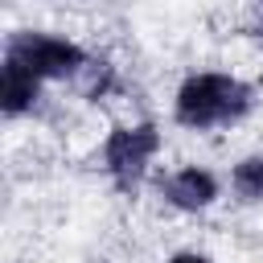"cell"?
<instances>
[{
  "label": "cell",
  "instance_id": "cell-1",
  "mask_svg": "<svg viewBox=\"0 0 263 263\" xmlns=\"http://www.w3.org/2000/svg\"><path fill=\"white\" fill-rule=\"evenodd\" d=\"M255 107V86L234 78V74H218V70H205V74H189L173 99V115L181 127H193V132H210V127H226V123H238L247 111Z\"/></svg>",
  "mask_w": 263,
  "mask_h": 263
},
{
  "label": "cell",
  "instance_id": "cell-2",
  "mask_svg": "<svg viewBox=\"0 0 263 263\" xmlns=\"http://www.w3.org/2000/svg\"><path fill=\"white\" fill-rule=\"evenodd\" d=\"M4 62L21 66L29 78L37 82H53V78H78L90 58L78 41H66V37H53V33H33V29H21L8 37L4 45Z\"/></svg>",
  "mask_w": 263,
  "mask_h": 263
},
{
  "label": "cell",
  "instance_id": "cell-3",
  "mask_svg": "<svg viewBox=\"0 0 263 263\" xmlns=\"http://www.w3.org/2000/svg\"><path fill=\"white\" fill-rule=\"evenodd\" d=\"M160 148V132L156 123H127V127H115L103 144V168L111 177V185L119 193H136L152 156Z\"/></svg>",
  "mask_w": 263,
  "mask_h": 263
},
{
  "label": "cell",
  "instance_id": "cell-4",
  "mask_svg": "<svg viewBox=\"0 0 263 263\" xmlns=\"http://www.w3.org/2000/svg\"><path fill=\"white\" fill-rule=\"evenodd\" d=\"M160 193H164V201L177 205V210H205V205H214V197H218V177H214L210 168L189 164V168L168 173V177L160 181Z\"/></svg>",
  "mask_w": 263,
  "mask_h": 263
},
{
  "label": "cell",
  "instance_id": "cell-5",
  "mask_svg": "<svg viewBox=\"0 0 263 263\" xmlns=\"http://www.w3.org/2000/svg\"><path fill=\"white\" fill-rule=\"evenodd\" d=\"M37 99H41V82L29 78L21 66L4 62V66H0V111H4L8 119H16V115L33 111Z\"/></svg>",
  "mask_w": 263,
  "mask_h": 263
},
{
  "label": "cell",
  "instance_id": "cell-6",
  "mask_svg": "<svg viewBox=\"0 0 263 263\" xmlns=\"http://www.w3.org/2000/svg\"><path fill=\"white\" fill-rule=\"evenodd\" d=\"M230 189L238 193V201H263V156L238 160L230 173Z\"/></svg>",
  "mask_w": 263,
  "mask_h": 263
},
{
  "label": "cell",
  "instance_id": "cell-7",
  "mask_svg": "<svg viewBox=\"0 0 263 263\" xmlns=\"http://www.w3.org/2000/svg\"><path fill=\"white\" fill-rule=\"evenodd\" d=\"M78 78H82V95H86V99H95V103L115 86V70H111L107 62H95V58H90V66H86Z\"/></svg>",
  "mask_w": 263,
  "mask_h": 263
},
{
  "label": "cell",
  "instance_id": "cell-8",
  "mask_svg": "<svg viewBox=\"0 0 263 263\" xmlns=\"http://www.w3.org/2000/svg\"><path fill=\"white\" fill-rule=\"evenodd\" d=\"M168 263H210L205 255H197V251H181V255H173Z\"/></svg>",
  "mask_w": 263,
  "mask_h": 263
}]
</instances>
